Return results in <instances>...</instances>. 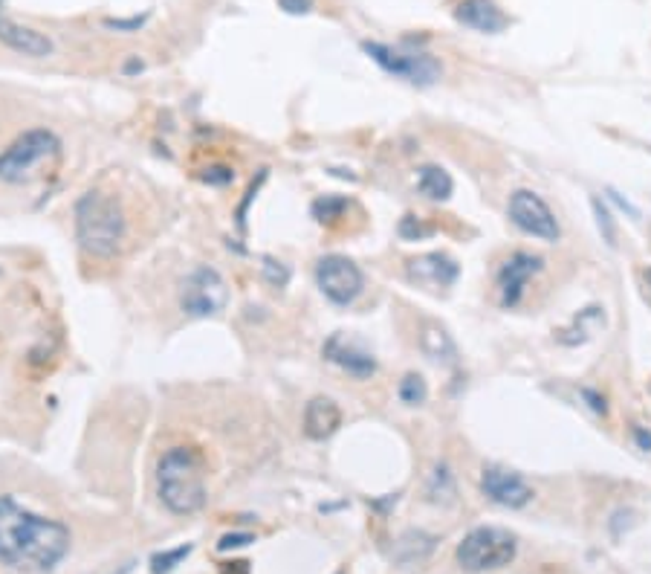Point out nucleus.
<instances>
[{"label": "nucleus", "mask_w": 651, "mask_h": 574, "mask_svg": "<svg viewBox=\"0 0 651 574\" xmlns=\"http://www.w3.org/2000/svg\"><path fill=\"white\" fill-rule=\"evenodd\" d=\"M67 551V526L26 511L12 496H0V563L24 574H44L53 571Z\"/></svg>", "instance_id": "1"}, {"label": "nucleus", "mask_w": 651, "mask_h": 574, "mask_svg": "<svg viewBox=\"0 0 651 574\" xmlns=\"http://www.w3.org/2000/svg\"><path fill=\"white\" fill-rule=\"evenodd\" d=\"M163 505L177 516H192L205 505V459L194 447H171L157 464Z\"/></svg>", "instance_id": "2"}, {"label": "nucleus", "mask_w": 651, "mask_h": 574, "mask_svg": "<svg viewBox=\"0 0 651 574\" xmlns=\"http://www.w3.org/2000/svg\"><path fill=\"white\" fill-rule=\"evenodd\" d=\"M76 239L84 252H90L96 259H110L122 247L128 235V221L122 204L108 195L90 189L76 200Z\"/></svg>", "instance_id": "3"}, {"label": "nucleus", "mask_w": 651, "mask_h": 574, "mask_svg": "<svg viewBox=\"0 0 651 574\" xmlns=\"http://www.w3.org/2000/svg\"><path fill=\"white\" fill-rule=\"evenodd\" d=\"M58 137L47 128H32L21 133L4 154H0V180L9 186H24L38 175V168L58 157Z\"/></svg>", "instance_id": "4"}, {"label": "nucleus", "mask_w": 651, "mask_h": 574, "mask_svg": "<svg viewBox=\"0 0 651 574\" xmlns=\"http://www.w3.org/2000/svg\"><path fill=\"white\" fill-rule=\"evenodd\" d=\"M516 551H519V543L509 531L481 526V528H472L464 539H460L455 557L464 571L481 574V571L509 566L516 560Z\"/></svg>", "instance_id": "5"}, {"label": "nucleus", "mask_w": 651, "mask_h": 574, "mask_svg": "<svg viewBox=\"0 0 651 574\" xmlns=\"http://www.w3.org/2000/svg\"><path fill=\"white\" fill-rule=\"evenodd\" d=\"M362 49H365V56H371L376 64L383 67L385 73L405 79L411 84H420V88L435 84L443 73V67L437 64V58H432L428 53H408V49L388 47V44H380V41H365Z\"/></svg>", "instance_id": "6"}, {"label": "nucleus", "mask_w": 651, "mask_h": 574, "mask_svg": "<svg viewBox=\"0 0 651 574\" xmlns=\"http://www.w3.org/2000/svg\"><path fill=\"white\" fill-rule=\"evenodd\" d=\"M229 299L226 282L215 267H197L192 276L183 282L180 291V308L188 316H212L224 311Z\"/></svg>", "instance_id": "7"}, {"label": "nucleus", "mask_w": 651, "mask_h": 574, "mask_svg": "<svg viewBox=\"0 0 651 574\" xmlns=\"http://www.w3.org/2000/svg\"><path fill=\"white\" fill-rule=\"evenodd\" d=\"M316 282L319 291L328 296L333 305L348 308L359 299L365 287V276L348 256H324L316 264Z\"/></svg>", "instance_id": "8"}, {"label": "nucleus", "mask_w": 651, "mask_h": 574, "mask_svg": "<svg viewBox=\"0 0 651 574\" xmlns=\"http://www.w3.org/2000/svg\"><path fill=\"white\" fill-rule=\"evenodd\" d=\"M509 218L521 232L533 235L539 241L553 244L562 235V227L556 221L553 209L547 207V200L541 195L530 192V189H519L509 195Z\"/></svg>", "instance_id": "9"}, {"label": "nucleus", "mask_w": 651, "mask_h": 574, "mask_svg": "<svg viewBox=\"0 0 651 574\" xmlns=\"http://www.w3.org/2000/svg\"><path fill=\"white\" fill-rule=\"evenodd\" d=\"M481 491L489 502L501 505V508H527L533 502L536 491L530 487L519 473L504 470V467H484L481 470Z\"/></svg>", "instance_id": "10"}, {"label": "nucleus", "mask_w": 651, "mask_h": 574, "mask_svg": "<svg viewBox=\"0 0 651 574\" xmlns=\"http://www.w3.org/2000/svg\"><path fill=\"white\" fill-rule=\"evenodd\" d=\"M541 270V259L533 256V252H512V256L501 264L499 270V293H501V305L504 308H516L527 282L533 279Z\"/></svg>", "instance_id": "11"}, {"label": "nucleus", "mask_w": 651, "mask_h": 574, "mask_svg": "<svg viewBox=\"0 0 651 574\" xmlns=\"http://www.w3.org/2000/svg\"><path fill=\"white\" fill-rule=\"evenodd\" d=\"M321 354H324V360H331L333 366H339L341 371H348V375H353L359 380L371 377L376 371V360L359 343L348 340L345 334H331L328 343L321 345Z\"/></svg>", "instance_id": "12"}, {"label": "nucleus", "mask_w": 651, "mask_h": 574, "mask_svg": "<svg viewBox=\"0 0 651 574\" xmlns=\"http://www.w3.org/2000/svg\"><path fill=\"white\" fill-rule=\"evenodd\" d=\"M457 273L460 267L446 252H425V256L408 261V279L428 287H452L457 282Z\"/></svg>", "instance_id": "13"}, {"label": "nucleus", "mask_w": 651, "mask_h": 574, "mask_svg": "<svg viewBox=\"0 0 651 574\" xmlns=\"http://www.w3.org/2000/svg\"><path fill=\"white\" fill-rule=\"evenodd\" d=\"M455 18L475 32H487V36H495L507 27V15L492 0H460Z\"/></svg>", "instance_id": "14"}, {"label": "nucleus", "mask_w": 651, "mask_h": 574, "mask_svg": "<svg viewBox=\"0 0 651 574\" xmlns=\"http://www.w3.org/2000/svg\"><path fill=\"white\" fill-rule=\"evenodd\" d=\"M341 427V409L331 398H313L304 409V432L313 441H324Z\"/></svg>", "instance_id": "15"}, {"label": "nucleus", "mask_w": 651, "mask_h": 574, "mask_svg": "<svg viewBox=\"0 0 651 574\" xmlns=\"http://www.w3.org/2000/svg\"><path fill=\"white\" fill-rule=\"evenodd\" d=\"M0 41L12 47L15 53L29 56V58H44L53 53V41H49L44 32L12 24V21H0Z\"/></svg>", "instance_id": "16"}, {"label": "nucleus", "mask_w": 651, "mask_h": 574, "mask_svg": "<svg viewBox=\"0 0 651 574\" xmlns=\"http://www.w3.org/2000/svg\"><path fill=\"white\" fill-rule=\"evenodd\" d=\"M420 348L437 363H455L457 360V345L446 334V328H440L437 323H425L420 331Z\"/></svg>", "instance_id": "17"}, {"label": "nucleus", "mask_w": 651, "mask_h": 574, "mask_svg": "<svg viewBox=\"0 0 651 574\" xmlns=\"http://www.w3.org/2000/svg\"><path fill=\"white\" fill-rule=\"evenodd\" d=\"M435 543L437 539L425 531H405L397 543H394V557H397L403 566H415V563H423L425 557L435 551Z\"/></svg>", "instance_id": "18"}, {"label": "nucleus", "mask_w": 651, "mask_h": 574, "mask_svg": "<svg viewBox=\"0 0 651 574\" xmlns=\"http://www.w3.org/2000/svg\"><path fill=\"white\" fill-rule=\"evenodd\" d=\"M417 189L425 195V197H432V200H449L452 197V189H455V183L449 177L446 168H440V165H423L420 172H417Z\"/></svg>", "instance_id": "19"}, {"label": "nucleus", "mask_w": 651, "mask_h": 574, "mask_svg": "<svg viewBox=\"0 0 651 574\" xmlns=\"http://www.w3.org/2000/svg\"><path fill=\"white\" fill-rule=\"evenodd\" d=\"M348 209V200L339 197V195H324V197H316L313 200V218L319 224H331L336 218H341Z\"/></svg>", "instance_id": "20"}, {"label": "nucleus", "mask_w": 651, "mask_h": 574, "mask_svg": "<svg viewBox=\"0 0 651 574\" xmlns=\"http://www.w3.org/2000/svg\"><path fill=\"white\" fill-rule=\"evenodd\" d=\"M192 551H194V546L185 543V546H180V548L153 554V557H151V574H168V571H174Z\"/></svg>", "instance_id": "21"}, {"label": "nucleus", "mask_w": 651, "mask_h": 574, "mask_svg": "<svg viewBox=\"0 0 651 574\" xmlns=\"http://www.w3.org/2000/svg\"><path fill=\"white\" fill-rule=\"evenodd\" d=\"M428 398V389H425V380L420 375H405L403 383H400V400L408 403V407H420Z\"/></svg>", "instance_id": "22"}, {"label": "nucleus", "mask_w": 651, "mask_h": 574, "mask_svg": "<svg viewBox=\"0 0 651 574\" xmlns=\"http://www.w3.org/2000/svg\"><path fill=\"white\" fill-rule=\"evenodd\" d=\"M591 207H593V215H596V227H599V232H603V239L608 241V247H616V227H614V218H611L608 207H605L599 197H593V200H591Z\"/></svg>", "instance_id": "23"}, {"label": "nucleus", "mask_w": 651, "mask_h": 574, "mask_svg": "<svg viewBox=\"0 0 651 574\" xmlns=\"http://www.w3.org/2000/svg\"><path fill=\"white\" fill-rule=\"evenodd\" d=\"M425 235H432V227L423 224L417 215H405L403 221H400V239L420 241V239H425Z\"/></svg>", "instance_id": "24"}, {"label": "nucleus", "mask_w": 651, "mask_h": 574, "mask_svg": "<svg viewBox=\"0 0 651 574\" xmlns=\"http://www.w3.org/2000/svg\"><path fill=\"white\" fill-rule=\"evenodd\" d=\"M200 177L209 183V186H226V183L235 180V172H232L229 165H209Z\"/></svg>", "instance_id": "25"}, {"label": "nucleus", "mask_w": 651, "mask_h": 574, "mask_svg": "<svg viewBox=\"0 0 651 574\" xmlns=\"http://www.w3.org/2000/svg\"><path fill=\"white\" fill-rule=\"evenodd\" d=\"M249 543H255V537H252L249 531H237V534L220 537L217 548H220V551H232V548H244V546H249Z\"/></svg>", "instance_id": "26"}, {"label": "nucleus", "mask_w": 651, "mask_h": 574, "mask_svg": "<svg viewBox=\"0 0 651 574\" xmlns=\"http://www.w3.org/2000/svg\"><path fill=\"white\" fill-rule=\"evenodd\" d=\"M281 9L289 12V15H304V12H310L313 6V0H278Z\"/></svg>", "instance_id": "27"}, {"label": "nucleus", "mask_w": 651, "mask_h": 574, "mask_svg": "<svg viewBox=\"0 0 651 574\" xmlns=\"http://www.w3.org/2000/svg\"><path fill=\"white\" fill-rule=\"evenodd\" d=\"M582 398H585V400L591 403V409H593V412H599V415H605V412H608V403H605V398H599L593 389H582Z\"/></svg>", "instance_id": "28"}, {"label": "nucleus", "mask_w": 651, "mask_h": 574, "mask_svg": "<svg viewBox=\"0 0 651 574\" xmlns=\"http://www.w3.org/2000/svg\"><path fill=\"white\" fill-rule=\"evenodd\" d=\"M145 18H133V21H108V27H116V29H136L142 27Z\"/></svg>", "instance_id": "29"}, {"label": "nucleus", "mask_w": 651, "mask_h": 574, "mask_svg": "<svg viewBox=\"0 0 651 574\" xmlns=\"http://www.w3.org/2000/svg\"><path fill=\"white\" fill-rule=\"evenodd\" d=\"M634 435H637V441H640V447H646V450H651V435H646L640 427L634 430Z\"/></svg>", "instance_id": "30"}, {"label": "nucleus", "mask_w": 651, "mask_h": 574, "mask_svg": "<svg viewBox=\"0 0 651 574\" xmlns=\"http://www.w3.org/2000/svg\"><path fill=\"white\" fill-rule=\"evenodd\" d=\"M643 279H646V299L651 302V267L643 270Z\"/></svg>", "instance_id": "31"}, {"label": "nucleus", "mask_w": 651, "mask_h": 574, "mask_svg": "<svg viewBox=\"0 0 651 574\" xmlns=\"http://www.w3.org/2000/svg\"><path fill=\"white\" fill-rule=\"evenodd\" d=\"M136 70H142V61H128L125 73H136Z\"/></svg>", "instance_id": "32"}, {"label": "nucleus", "mask_w": 651, "mask_h": 574, "mask_svg": "<svg viewBox=\"0 0 651 574\" xmlns=\"http://www.w3.org/2000/svg\"><path fill=\"white\" fill-rule=\"evenodd\" d=\"M336 574H341V571H336Z\"/></svg>", "instance_id": "33"}]
</instances>
